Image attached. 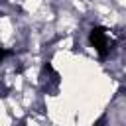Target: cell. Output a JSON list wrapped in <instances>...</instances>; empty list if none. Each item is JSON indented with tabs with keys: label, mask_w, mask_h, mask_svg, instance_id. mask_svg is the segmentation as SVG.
Here are the masks:
<instances>
[{
	"label": "cell",
	"mask_w": 126,
	"mask_h": 126,
	"mask_svg": "<svg viewBox=\"0 0 126 126\" xmlns=\"http://www.w3.org/2000/svg\"><path fill=\"white\" fill-rule=\"evenodd\" d=\"M89 43L94 47V51L100 57H106L110 51V39H108V30L102 26H94L89 32Z\"/></svg>",
	"instance_id": "1"
}]
</instances>
